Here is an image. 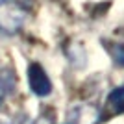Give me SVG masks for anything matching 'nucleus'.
Listing matches in <instances>:
<instances>
[{"mask_svg": "<svg viewBox=\"0 0 124 124\" xmlns=\"http://www.w3.org/2000/svg\"><path fill=\"white\" fill-rule=\"evenodd\" d=\"M33 0H0V31L15 35L30 19Z\"/></svg>", "mask_w": 124, "mask_h": 124, "instance_id": "nucleus-1", "label": "nucleus"}, {"mask_svg": "<svg viewBox=\"0 0 124 124\" xmlns=\"http://www.w3.org/2000/svg\"><path fill=\"white\" fill-rule=\"evenodd\" d=\"M28 85H30L31 93L37 96H48L52 93V82L46 70L35 61L28 65Z\"/></svg>", "mask_w": 124, "mask_h": 124, "instance_id": "nucleus-2", "label": "nucleus"}, {"mask_svg": "<svg viewBox=\"0 0 124 124\" xmlns=\"http://www.w3.org/2000/svg\"><path fill=\"white\" fill-rule=\"evenodd\" d=\"M100 111L91 104H78L70 109V124H98Z\"/></svg>", "mask_w": 124, "mask_h": 124, "instance_id": "nucleus-3", "label": "nucleus"}, {"mask_svg": "<svg viewBox=\"0 0 124 124\" xmlns=\"http://www.w3.org/2000/svg\"><path fill=\"white\" fill-rule=\"evenodd\" d=\"M17 85V74L11 67H0V106L13 93Z\"/></svg>", "mask_w": 124, "mask_h": 124, "instance_id": "nucleus-4", "label": "nucleus"}, {"mask_svg": "<svg viewBox=\"0 0 124 124\" xmlns=\"http://www.w3.org/2000/svg\"><path fill=\"white\" fill-rule=\"evenodd\" d=\"M108 104L115 113H124V85L115 87L108 96Z\"/></svg>", "mask_w": 124, "mask_h": 124, "instance_id": "nucleus-5", "label": "nucleus"}, {"mask_svg": "<svg viewBox=\"0 0 124 124\" xmlns=\"http://www.w3.org/2000/svg\"><path fill=\"white\" fill-rule=\"evenodd\" d=\"M106 46H108V52L111 56V59L115 61V65L124 67V43H108L106 41Z\"/></svg>", "mask_w": 124, "mask_h": 124, "instance_id": "nucleus-6", "label": "nucleus"}, {"mask_svg": "<svg viewBox=\"0 0 124 124\" xmlns=\"http://www.w3.org/2000/svg\"><path fill=\"white\" fill-rule=\"evenodd\" d=\"M67 56H69V59L72 61V65H76V67H82L83 63H85V52H83V48L80 46V45H76V43L72 45V48H67Z\"/></svg>", "mask_w": 124, "mask_h": 124, "instance_id": "nucleus-7", "label": "nucleus"}, {"mask_svg": "<svg viewBox=\"0 0 124 124\" xmlns=\"http://www.w3.org/2000/svg\"><path fill=\"white\" fill-rule=\"evenodd\" d=\"M22 124H37V122H33V120H24Z\"/></svg>", "mask_w": 124, "mask_h": 124, "instance_id": "nucleus-8", "label": "nucleus"}, {"mask_svg": "<svg viewBox=\"0 0 124 124\" xmlns=\"http://www.w3.org/2000/svg\"><path fill=\"white\" fill-rule=\"evenodd\" d=\"M0 124H9V122H6V120H0Z\"/></svg>", "mask_w": 124, "mask_h": 124, "instance_id": "nucleus-9", "label": "nucleus"}]
</instances>
